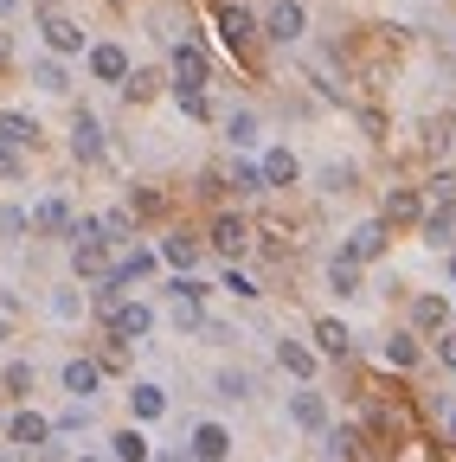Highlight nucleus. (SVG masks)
Here are the masks:
<instances>
[{"instance_id":"nucleus-1","label":"nucleus","mask_w":456,"mask_h":462,"mask_svg":"<svg viewBox=\"0 0 456 462\" xmlns=\"http://www.w3.org/2000/svg\"><path fill=\"white\" fill-rule=\"evenodd\" d=\"M212 84V65H206V51L187 39V45H174V97H187V90H206Z\"/></svg>"},{"instance_id":"nucleus-2","label":"nucleus","mask_w":456,"mask_h":462,"mask_svg":"<svg viewBox=\"0 0 456 462\" xmlns=\"http://www.w3.org/2000/svg\"><path fill=\"white\" fill-rule=\"evenodd\" d=\"M219 39L245 58V51H251V39H257V14H251V7H238V0H225V7H219Z\"/></svg>"},{"instance_id":"nucleus-3","label":"nucleus","mask_w":456,"mask_h":462,"mask_svg":"<svg viewBox=\"0 0 456 462\" xmlns=\"http://www.w3.org/2000/svg\"><path fill=\"white\" fill-rule=\"evenodd\" d=\"M206 238H212V251H219V257H232V263H238V257L251 251V225H245L238 212H219Z\"/></svg>"},{"instance_id":"nucleus-4","label":"nucleus","mask_w":456,"mask_h":462,"mask_svg":"<svg viewBox=\"0 0 456 462\" xmlns=\"http://www.w3.org/2000/svg\"><path fill=\"white\" fill-rule=\"evenodd\" d=\"M264 32H270L276 45H296V39L309 32V14H302V0H276V7L264 14Z\"/></svg>"},{"instance_id":"nucleus-5","label":"nucleus","mask_w":456,"mask_h":462,"mask_svg":"<svg viewBox=\"0 0 456 462\" xmlns=\"http://www.w3.org/2000/svg\"><path fill=\"white\" fill-rule=\"evenodd\" d=\"M386 245H392L386 218H367V225H354V231H348V257H354V263H373V257H386Z\"/></svg>"},{"instance_id":"nucleus-6","label":"nucleus","mask_w":456,"mask_h":462,"mask_svg":"<svg viewBox=\"0 0 456 462\" xmlns=\"http://www.w3.org/2000/svg\"><path fill=\"white\" fill-rule=\"evenodd\" d=\"M379 218H386V231L392 225H424V193L418 187H392L386 206H379Z\"/></svg>"},{"instance_id":"nucleus-7","label":"nucleus","mask_w":456,"mask_h":462,"mask_svg":"<svg viewBox=\"0 0 456 462\" xmlns=\"http://www.w3.org/2000/svg\"><path fill=\"white\" fill-rule=\"evenodd\" d=\"M103 328H109V340H123V346H129V340H142V334L154 328V309H148V302H123Z\"/></svg>"},{"instance_id":"nucleus-8","label":"nucleus","mask_w":456,"mask_h":462,"mask_svg":"<svg viewBox=\"0 0 456 462\" xmlns=\"http://www.w3.org/2000/svg\"><path fill=\"white\" fill-rule=\"evenodd\" d=\"M7 443H20V449H45V443H51V418H39V411H14V418H7Z\"/></svg>"},{"instance_id":"nucleus-9","label":"nucleus","mask_w":456,"mask_h":462,"mask_svg":"<svg viewBox=\"0 0 456 462\" xmlns=\"http://www.w3.org/2000/svg\"><path fill=\"white\" fill-rule=\"evenodd\" d=\"M193 462H225V456H232V430H225V424H193Z\"/></svg>"},{"instance_id":"nucleus-10","label":"nucleus","mask_w":456,"mask_h":462,"mask_svg":"<svg viewBox=\"0 0 456 462\" xmlns=\"http://www.w3.org/2000/svg\"><path fill=\"white\" fill-rule=\"evenodd\" d=\"M71 154L78 161H103V123L90 109H78V123H71Z\"/></svg>"},{"instance_id":"nucleus-11","label":"nucleus","mask_w":456,"mask_h":462,"mask_svg":"<svg viewBox=\"0 0 456 462\" xmlns=\"http://www.w3.org/2000/svg\"><path fill=\"white\" fill-rule=\"evenodd\" d=\"M65 392H71L78 404H90V398L103 392V366H97V360H71V366H65Z\"/></svg>"},{"instance_id":"nucleus-12","label":"nucleus","mask_w":456,"mask_h":462,"mask_svg":"<svg viewBox=\"0 0 456 462\" xmlns=\"http://www.w3.org/2000/svg\"><path fill=\"white\" fill-rule=\"evenodd\" d=\"M90 71H97L103 84H123L135 65H129V51H123V45H90Z\"/></svg>"},{"instance_id":"nucleus-13","label":"nucleus","mask_w":456,"mask_h":462,"mask_svg":"<svg viewBox=\"0 0 456 462\" xmlns=\"http://www.w3.org/2000/svg\"><path fill=\"white\" fill-rule=\"evenodd\" d=\"M302 180V161L290 148H264V187H296Z\"/></svg>"},{"instance_id":"nucleus-14","label":"nucleus","mask_w":456,"mask_h":462,"mask_svg":"<svg viewBox=\"0 0 456 462\" xmlns=\"http://www.w3.org/2000/svg\"><path fill=\"white\" fill-rule=\"evenodd\" d=\"M315 346H321L328 360H348V354H354V334H348V321L321 315V321H315Z\"/></svg>"},{"instance_id":"nucleus-15","label":"nucleus","mask_w":456,"mask_h":462,"mask_svg":"<svg viewBox=\"0 0 456 462\" xmlns=\"http://www.w3.org/2000/svg\"><path fill=\"white\" fill-rule=\"evenodd\" d=\"M154 276V251H123L116 263H109V282L129 289V282H148Z\"/></svg>"},{"instance_id":"nucleus-16","label":"nucleus","mask_w":456,"mask_h":462,"mask_svg":"<svg viewBox=\"0 0 456 462\" xmlns=\"http://www.w3.org/2000/svg\"><path fill=\"white\" fill-rule=\"evenodd\" d=\"M161 257L174 263L181 276H193V263H200V238H193V231H167V238H161Z\"/></svg>"},{"instance_id":"nucleus-17","label":"nucleus","mask_w":456,"mask_h":462,"mask_svg":"<svg viewBox=\"0 0 456 462\" xmlns=\"http://www.w3.org/2000/svg\"><path fill=\"white\" fill-rule=\"evenodd\" d=\"M45 45H51V58H71V51H84L90 39H84L65 14H51V20H45Z\"/></svg>"},{"instance_id":"nucleus-18","label":"nucleus","mask_w":456,"mask_h":462,"mask_svg":"<svg viewBox=\"0 0 456 462\" xmlns=\"http://www.w3.org/2000/svg\"><path fill=\"white\" fill-rule=\"evenodd\" d=\"M71 270L84 282H103L109 276V245H71Z\"/></svg>"},{"instance_id":"nucleus-19","label":"nucleus","mask_w":456,"mask_h":462,"mask_svg":"<svg viewBox=\"0 0 456 462\" xmlns=\"http://www.w3.org/2000/svg\"><path fill=\"white\" fill-rule=\"evenodd\" d=\"M290 418H296L302 430H328V398H321V392H296V398H290Z\"/></svg>"},{"instance_id":"nucleus-20","label":"nucleus","mask_w":456,"mask_h":462,"mask_svg":"<svg viewBox=\"0 0 456 462\" xmlns=\"http://www.w3.org/2000/svg\"><path fill=\"white\" fill-rule=\"evenodd\" d=\"M328 289H334V296H360V263H354L348 251L328 257Z\"/></svg>"},{"instance_id":"nucleus-21","label":"nucleus","mask_w":456,"mask_h":462,"mask_svg":"<svg viewBox=\"0 0 456 462\" xmlns=\"http://www.w3.org/2000/svg\"><path fill=\"white\" fill-rule=\"evenodd\" d=\"M276 366L296 373V379H315V346H302V340H276Z\"/></svg>"},{"instance_id":"nucleus-22","label":"nucleus","mask_w":456,"mask_h":462,"mask_svg":"<svg viewBox=\"0 0 456 462\" xmlns=\"http://www.w3.org/2000/svg\"><path fill=\"white\" fill-rule=\"evenodd\" d=\"M0 142H14V148H39V123L20 109H0Z\"/></svg>"},{"instance_id":"nucleus-23","label":"nucleus","mask_w":456,"mask_h":462,"mask_svg":"<svg viewBox=\"0 0 456 462\" xmlns=\"http://www.w3.org/2000/svg\"><path fill=\"white\" fill-rule=\"evenodd\" d=\"M450 231H456V206H424V245L450 251Z\"/></svg>"},{"instance_id":"nucleus-24","label":"nucleus","mask_w":456,"mask_h":462,"mask_svg":"<svg viewBox=\"0 0 456 462\" xmlns=\"http://www.w3.org/2000/svg\"><path fill=\"white\" fill-rule=\"evenodd\" d=\"M412 321H418L424 334H443V328H450V302H443V296H418V302H412Z\"/></svg>"},{"instance_id":"nucleus-25","label":"nucleus","mask_w":456,"mask_h":462,"mask_svg":"<svg viewBox=\"0 0 456 462\" xmlns=\"http://www.w3.org/2000/svg\"><path fill=\"white\" fill-rule=\"evenodd\" d=\"M129 411H135V424H154V418L167 411V392H161V385H135V392H129Z\"/></svg>"},{"instance_id":"nucleus-26","label":"nucleus","mask_w":456,"mask_h":462,"mask_svg":"<svg viewBox=\"0 0 456 462\" xmlns=\"http://www.w3.org/2000/svg\"><path fill=\"white\" fill-rule=\"evenodd\" d=\"M78 218H71V206L65 199H45L39 212H33V231H51V238H59V231H71Z\"/></svg>"},{"instance_id":"nucleus-27","label":"nucleus","mask_w":456,"mask_h":462,"mask_svg":"<svg viewBox=\"0 0 456 462\" xmlns=\"http://www.w3.org/2000/svg\"><path fill=\"white\" fill-rule=\"evenodd\" d=\"M103 238H109V251H116V245H129V238H135V212H129V206L103 212Z\"/></svg>"},{"instance_id":"nucleus-28","label":"nucleus","mask_w":456,"mask_h":462,"mask_svg":"<svg viewBox=\"0 0 456 462\" xmlns=\"http://www.w3.org/2000/svg\"><path fill=\"white\" fill-rule=\"evenodd\" d=\"M386 366L412 373V366H418V340H412V334H392V340H386Z\"/></svg>"},{"instance_id":"nucleus-29","label":"nucleus","mask_w":456,"mask_h":462,"mask_svg":"<svg viewBox=\"0 0 456 462\" xmlns=\"http://www.w3.org/2000/svg\"><path fill=\"white\" fill-rule=\"evenodd\" d=\"M33 84H39V90H71V78H65L59 58H39V65H33Z\"/></svg>"},{"instance_id":"nucleus-30","label":"nucleus","mask_w":456,"mask_h":462,"mask_svg":"<svg viewBox=\"0 0 456 462\" xmlns=\"http://www.w3.org/2000/svg\"><path fill=\"white\" fill-rule=\"evenodd\" d=\"M109 443H116V462H148V437L142 430H116Z\"/></svg>"},{"instance_id":"nucleus-31","label":"nucleus","mask_w":456,"mask_h":462,"mask_svg":"<svg viewBox=\"0 0 456 462\" xmlns=\"http://www.w3.org/2000/svg\"><path fill=\"white\" fill-rule=\"evenodd\" d=\"M225 142H232V148H251V142H257V116H251V109H238L232 123H225Z\"/></svg>"},{"instance_id":"nucleus-32","label":"nucleus","mask_w":456,"mask_h":462,"mask_svg":"<svg viewBox=\"0 0 456 462\" xmlns=\"http://www.w3.org/2000/svg\"><path fill=\"white\" fill-rule=\"evenodd\" d=\"M154 90H161V71H129V78H123V97H129V103H148Z\"/></svg>"},{"instance_id":"nucleus-33","label":"nucleus","mask_w":456,"mask_h":462,"mask_svg":"<svg viewBox=\"0 0 456 462\" xmlns=\"http://www.w3.org/2000/svg\"><path fill=\"white\" fill-rule=\"evenodd\" d=\"M33 379H39V373H33L26 360H14V366H7V379H0V392H7V398H26V392H33Z\"/></svg>"},{"instance_id":"nucleus-34","label":"nucleus","mask_w":456,"mask_h":462,"mask_svg":"<svg viewBox=\"0 0 456 462\" xmlns=\"http://www.w3.org/2000/svg\"><path fill=\"white\" fill-rule=\"evenodd\" d=\"M225 180H232V193H264V167H251V161H238L232 173H225Z\"/></svg>"},{"instance_id":"nucleus-35","label":"nucleus","mask_w":456,"mask_h":462,"mask_svg":"<svg viewBox=\"0 0 456 462\" xmlns=\"http://www.w3.org/2000/svg\"><path fill=\"white\" fill-rule=\"evenodd\" d=\"M167 302H206V282L200 276H174L167 282Z\"/></svg>"},{"instance_id":"nucleus-36","label":"nucleus","mask_w":456,"mask_h":462,"mask_svg":"<svg viewBox=\"0 0 456 462\" xmlns=\"http://www.w3.org/2000/svg\"><path fill=\"white\" fill-rule=\"evenodd\" d=\"M26 225H33V218H26L20 206H0V238H7V245H14V238H26Z\"/></svg>"},{"instance_id":"nucleus-37","label":"nucleus","mask_w":456,"mask_h":462,"mask_svg":"<svg viewBox=\"0 0 456 462\" xmlns=\"http://www.w3.org/2000/svg\"><path fill=\"white\" fill-rule=\"evenodd\" d=\"M20 173H26V148L0 142V180H20Z\"/></svg>"},{"instance_id":"nucleus-38","label":"nucleus","mask_w":456,"mask_h":462,"mask_svg":"<svg viewBox=\"0 0 456 462\" xmlns=\"http://www.w3.org/2000/svg\"><path fill=\"white\" fill-rule=\"evenodd\" d=\"M51 315H59V321H78V315H84V296H78V289H59V296H51Z\"/></svg>"},{"instance_id":"nucleus-39","label":"nucleus","mask_w":456,"mask_h":462,"mask_svg":"<svg viewBox=\"0 0 456 462\" xmlns=\"http://www.w3.org/2000/svg\"><path fill=\"white\" fill-rule=\"evenodd\" d=\"M354 443H360V430H328V462H348Z\"/></svg>"},{"instance_id":"nucleus-40","label":"nucleus","mask_w":456,"mask_h":462,"mask_svg":"<svg viewBox=\"0 0 456 462\" xmlns=\"http://www.w3.org/2000/svg\"><path fill=\"white\" fill-rule=\"evenodd\" d=\"M225 289H232V296H238V302H251V296H264V289H257V282H251V276H245L238 263H232V270H225Z\"/></svg>"},{"instance_id":"nucleus-41","label":"nucleus","mask_w":456,"mask_h":462,"mask_svg":"<svg viewBox=\"0 0 456 462\" xmlns=\"http://www.w3.org/2000/svg\"><path fill=\"white\" fill-rule=\"evenodd\" d=\"M129 212H135V218H154V212H161V193H154V187H135V193H129Z\"/></svg>"},{"instance_id":"nucleus-42","label":"nucleus","mask_w":456,"mask_h":462,"mask_svg":"<svg viewBox=\"0 0 456 462\" xmlns=\"http://www.w3.org/2000/svg\"><path fill=\"white\" fill-rule=\"evenodd\" d=\"M219 398H251V373H219Z\"/></svg>"},{"instance_id":"nucleus-43","label":"nucleus","mask_w":456,"mask_h":462,"mask_svg":"<svg viewBox=\"0 0 456 462\" xmlns=\"http://www.w3.org/2000/svg\"><path fill=\"white\" fill-rule=\"evenodd\" d=\"M97 366H103V373H123V366H129V346H123V340H109L103 354H97Z\"/></svg>"},{"instance_id":"nucleus-44","label":"nucleus","mask_w":456,"mask_h":462,"mask_svg":"<svg viewBox=\"0 0 456 462\" xmlns=\"http://www.w3.org/2000/svg\"><path fill=\"white\" fill-rule=\"evenodd\" d=\"M321 187H328V193H348V187H354V167H328Z\"/></svg>"},{"instance_id":"nucleus-45","label":"nucleus","mask_w":456,"mask_h":462,"mask_svg":"<svg viewBox=\"0 0 456 462\" xmlns=\"http://www.w3.org/2000/svg\"><path fill=\"white\" fill-rule=\"evenodd\" d=\"M181 109L193 116V123H206V116H212V103H206V90H187V97H181Z\"/></svg>"},{"instance_id":"nucleus-46","label":"nucleus","mask_w":456,"mask_h":462,"mask_svg":"<svg viewBox=\"0 0 456 462\" xmlns=\"http://www.w3.org/2000/svg\"><path fill=\"white\" fill-rule=\"evenodd\" d=\"M437 360L456 373V328H443V334H437Z\"/></svg>"},{"instance_id":"nucleus-47","label":"nucleus","mask_w":456,"mask_h":462,"mask_svg":"<svg viewBox=\"0 0 456 462\" xmlns=\"http://www.w3.org/2000/svg\"><path fill=\"white\" fill-rule=\"evenodd\" d=\"M7 65H14V39H7V32H0V71H7Z\"/></svg>"},{"instance_id":"nucleus-48","label":"nucleus","mask_w":456,"mask_h":462,"mask_svg":"<svg viewBox=\"0 0 456 462\" xmlns=\"http://www.w3.org/2000/svg\"><path fill=\"white\" fill-rule=\"evenodd\" d=\"M154 462H193V449H167V456H154Z\"/></svg>"},{"instance_id":"nucleus-49","label":"nucleus","mask_w":456,"mask_h":462,"mask_svg":"<svg viewBox=\"0 0 456 462\" xmlns=\"http://www.w3.org/2000/svg\"><path fill=\"white\" fill-rule=\"evenodd\" d=\"M51 14H59V0H39V20H51Z\"/></svg>"},{"instance_id":"nucleus-50","label":"nucleus","mask_w":456,"mask_h":462,"mask_svg":"<svg viewBox=\"0 0 456 462\" xmlns=\"http://www.w3.org/2000/svg\"><path fill=\"white\" fill-rule=\"evenodd\" d=\"M14 7H20V0H0V20H14Z\"/></svg>"},{"instance_id":"nucleus-51","label":"nucleus","mask_w":456,"mask_h":462,"mask_svg":"<svg viewBox=\"0 0 456 462\" xmlns=\"http://www.w3.org/2000/svg\"><path fill=\"white\" fill-rule=\"evenodd\" d=\"M450 282H456V251H450Z\"/></svg>"},{"instance_id":"nucleus-52","label":"nucleus","mask_w":456,"mask_h":462,"mask_svg":"<svg viewBox=\"0 0 456 462\" xmlns=\"http://www.w3.org/2000/svg\"><path fill=\"white\" fill-rule=\"evenodd\" d=\"M450 443H456V411H450Z\"/></svg>"},{"instance_id":"nucleus-53","label":"nucleus","mask_w":456,"mask_h":462,"mask_svg":"<svg viewBox=\"0 0 456 462\" xmlns=\"http://www.w3.org/2000/svg\"><path fill=\"white\" fill-rule=\"evenodd\" d=\"M0 340H7V321H0Z\"/></svg>"},{"instance_id":"nucleus-54","label":"nucleus","mask_w":456,"mask_h":462,"mask_svg":"<svg viewBox=\"0 0 456 462\" xmlns=\"http://www.w3.org/2000/svg\"><path fill=\"white\" fill-rule=\"evenodd\" d=\"M78 462H97V456H78Z\"/></svg>"},{"instance_id":"nucleus-55","label":"nucleus","mask_w":456,"mask_h":462,"mask_svg":"<svg viewBox=\"0 0 456 462\" xmlns=\"http://www.w3.org/2000/svg\"><path fill=\"white\" fill-rule=\"evenodd\" d=\"M0 462H14V456H0Z\"/></svg>"}]
</instances>
